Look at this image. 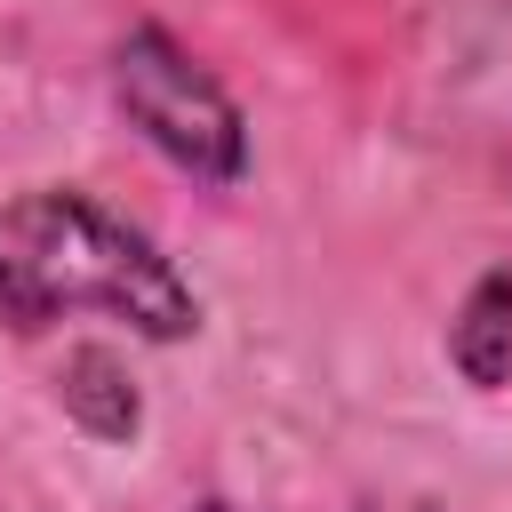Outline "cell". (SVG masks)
I'll return each instance as SVG.
<instances>
[{
	"label": "cell",
	"instance_id": "6da1fadb",
	"mask_svg": "<svg viewBox=\"0 0 512 512\" xmlns=\"http://www.w3.org/2000/svg\"><path fill=\"white\" fill-rule=\"evenodd\" d=\"M64 312H104L152 344H184L200 328V296L144 224L72 184H40L0 200V320L32 336Z\"/></svg>",
	"mask_w": 512,
	"mask_h": 512
},
{
	"label": "cell",
	"instance_id": "7a4b0ae2",
	"mask_svg": "<svg viewBox=\"0 0 512 512\" xmlns=\"http://www.w3.org/2000/svg\"><path fill=\"white\" fill-rule=\"evenodd\" d=\"M112 104L168 168H184L200 184L248 176V120H240L232 88L168 24H128V40L112 48Z\"/></svg>",
	"mask_w": 512,
	"mask_h": 512
},
{
	"label": "cell",
	"instance_id": "3957f363",
	"mask_svg": "<svg viewBox=\"0 0 512 512\" xmlns=\"http://www.w3.org/2000/svg\"><path fill=\"white\" fill-rule=\"evenodd\" d=\"M448 360H456V376L480 384V392L512 384V264H488V272L464 288V304H456V320H448Z\"/></svg>",
	"mask_w": 512,
	"mask_h": 512
},
{
	"label": "cell",
	"instance_id": "277c9868",
	"mask_svg": "<svg viewBox=\"0 0 512 512\" xmlns=\"http://www.w3.org/2000/svg\"><path fill=\"white\" fill-rule=\"evenodd\" d=\"M64 408H72L96 440H128V432H136V392H128V376H120L112 352H72V360H64Z\"/></svg>",
	"mask_w": 512,
	"mask_h": 512
},
{
	"label": "cell",
	"instance_id": "5b68a950",
	"mask_svg": "<svg viewBox=\"0 0 512 512\" xmlns=\"http://www.w3.org/2000/svg\"><path fill=\"white\" fill-rule=\"evenodd\" d=\"M200 512H232V504H216V496H208V504H200Z\"/></svg>",
	"mask_w": 512,
	"mask_h": 512
}]
</instances>
